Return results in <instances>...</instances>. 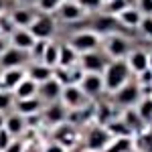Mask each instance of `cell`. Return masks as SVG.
<instances>
[{"instance_id":"6da1fadb","label":"cell","mask_w":152,"mask_h":152,"mask_svg":"<svg viewBox=\"0 0 152 152\" xmlns=\"http://www.w3.org/2000/svg\"><path fill=\"white\" fill-rule=\"evenodd\" d=\"M104 77V89L107 94H116L120 87H124L126 83L132 79V71H130L126 59H118V61H110L105 71L102 73Z\"/></svg>"},{"instance_id":"7a4b0ae2","label":"cell","mask_w":152,"mask_h":152,"mask_svg":"<svg viewBox=\"0 0 152 152\" xmlns=\"http://www.w3.org/2000/svg\"><path fill=\"white\" fill-rule=\"evenodd\" d=\"M112 142V136L110 132L104 128V126H91L87 130L85 138H83V144H85V150L87 152H104Z\"/></svg>"},{"instance_id":"3957f363","label":"cell","mask_w":152,"mask_h":152,"mask_svg":"<svg viewBox=\"0 0 152 152\" xmlns=\"http://www.w3.org/2000/svg\"><path fill=\"white\" fill-rule=\"evenodd\" d=\"M69 45L79 55H85V53H91V51H97L99 45H102V37L94 33V31H81V33H75V35L69 39Z\"/></svg>"},{"instance_id":"277c9868","label":"cell","mask_w":152,"mask_h":152,"mask_svg":"<svg viewBox=\"0 0 152 152\" xmlns=\"http://www.w3.org/2000/svg\"><path fill=\"white\" fill-rule=\"evenodd\" d=\"M104 51L112 61H118V59L128 57L130 53H132V47H130V41L124 35H107L105 37Z\"/></svg>"},{"instance_id":"5b68a950","label":"cell","mask_w":152,"mask_h":152,"mask_svg":"<svg viewBox=\"0 0 152 152\" xmlns=\"http://www.w3.org/2000/svg\"><path fill=\"white\" fill-rule=\"evenodd\" d=\"M114 95V99H116V104L120 105V107H136L138 105V102L142 99V94H140V85L136 81H132L130 79L124 87H120L116 94H112Z\"/></svg>"},{"instance_id":"8992f818","label":"cell","mask_w":152,"mask_h":152,"mask_svg":"<svg viewBox=\"0 0 152 152\" xmlns=\"http://www.w3.org/2000/svg\"><path fill=\"white\" fill-rule=\"evenodd\" d=\"M59 102L67 107V112L81 110V107H85L87 104H91V99L85 97V94L79 89V85H65L63 91H61V99H59Z\"/></svg>"},{"instance_id":"52a82bcc","label":"cell","mask_w":152,"mask_h":152,"mask_svg":"<svg viewBox=\"0 0 152 152\" xmlns=\"http://www.w3.org/2000/svg\"><path fill=\"white\" fill-rule=\"evenodd\" d=\"M31 61L28 53H24L20 49H14L8 45V49L0 55V71L4 69H24V65Z\"/></svg>"},{"instance_id":"ba28073f","label":"cell","mask_w":152,"mask_h":152,"mask_svg":"<svg viewBox=\"0 0 152 152\" xmlns=\"http://www.w3.org/2000/svg\"><path fill=\"white\" fill-rule=\"evenodd\" d=\"M107 57H104L99 51H91V53H85L79 57V69L83 73H95V75H102L107 67Z\"/></svg>"},{"instance_id":"9c48e42d","label":"cell","mask_w":152,"mask_h":152,"mask_svg":"<svg viewBox=\"0 0 152 152\" xmlns=\"http://www.w3.org/2000/svg\"><path fill=\"white\" fill-rule=\"evenodd\" d=\"M79 140V134H77V128L71 126V124H59L55 126V132H53V142H57L59 146H63L65 150H75V144Z\"/></svg>"},{"instance_id":"30bf717a","label":"cell","mask_w":152,"mask_h":152,"mask_svg":"<svg viewBox=\"0 0 152 152\" xmlns=\"http://www.w3.org/2000/svg\"><path fill=\"white\" fill-rule=\"evenodd\" d=\"M28 33L35 37L37 41H51V37L55 35V20L49 14L37 16L35 23L28 26Z\"/></svg>"},{"instance_id":"8fae6325","label":"cell","mask_w":152,"mask_h":152,"mask_svg":"<svg viewBox=\"0 0 152 152\" xmlns=\"http://www.w3.org/2000/svg\"><path fill=\"white\" fill-rule=\"evenodd\" d=\"M41 120L47 124V126H59V124H65L67 122V107L55 102V104H47L41 112Z\"/></svg>"},{"instance_id":"7c38bea8","label":"cell","mask_w":152,"mask_h":152,"mask_svg":"<svg viewBox=\"0 0 152 152\" xmlns=\"http://www.w3.org/2000/svg\"><path fill=\"white\" fill-rule=\"evenodd\" d=\"M79 89H81L85 97L94 99V97H99L104 94V77L102 75H95V73H85L83 75L81 83H79Z\"/></svg>"},{"instance_id":"4fadbf2b","label":"cell","mask_w":152,"mask_h":152,"mask_svg":"<svg viewBox=\"0 0 152 152\" xmlns=\"http://www.w3.org/2000/svg\"><path fill=\"white\" fill-rule=\"evenodd\" d=\"M124 26L120 24L116 16H110V14H104V16H97L94 20V33L97 35H122L120 31H122Z\"/></svg>"},{"instance_id":"5bb4252c","label":"cell","mask_w":152,"mask_h":152,"mask_svg":"<svg viewBox=\"0 0 152 152\" xmlns=\"http://www.w3.org/2000/svg\"><path fill=\"white\" fill-rule=\"evenodd\" d=\"M61 91H63V85L57 81V79H49V81L41 83L39 85V99L43 102V104H55L61 99Z\"/></svg>"},{"instance_id":"9a60e30c","label":"cell","mask_w":152,"mask_h":152,"mask_svg":"<svg viewBox=\"0 0 152 152\" xmlns=\"http://www.w3.org/2000/svg\"><path fill=\"white\" fill-rule=\"evenodd\" d=\"M43 107H45V104L39 97H31V99H16L12 112H16L23 118H31V116H39L43 112Z\"/></svg>"},{"instance_id":"2e32d148","label":"cell","mask_w":152,"mask_h":152,"mask_svg":"<svg viewBox=\"0 0 152 152\" xmlns=\"http://www.w3.org/2000/svg\"><path fill=\"white\" fill-rule=\"evenodd\" d=\"M59 10V16L65 20V23H79L85 18L87 12L83 10L81 6L75 2V0H69V2H61V6L57 8Z\"/></svg>"},{"instance_id":"e0dca14e","label":"cell","mask_w":152,"mask_h":152,"mask_svg":"<svg viewBox=\"0 0 152 152\" xmlns=\"http://www.w3.org/2000/svg\"><path fill=\"white\" fill-rule=\"evenodd\" d=\"M26 77V69H4L0 71V89L14 91L16 85Z\"/></svg>"},{"instance_id":"ac0fdd59","label":"cell","mask_w":152,"mask_h":152,"mask_svg":"<svg viewBox=\"0 0 152 152\" xmlns=\"http://www.w3.org/2000/svg\"><path fill=\"white\" fill-rule=\"evenodd\" d=\"M79 53L71 47L69 43H59V65L63 69H71V67H77L79 65Z\"/></svg>"},{"instance_id":"d6986e66","label":"cell","mask_w":152,"mask_h":152,"mask_svg":"<svg viewBox=\"0 0 152 152\" xmlns=\"http://www.w3.org/2000/svg\"><path fill=\"white\" fill-rule=\"evenodd\" d=\"M35 43H37V39L28 33V28H16V31L10 35V47L20 49V51H24V53H28Z\"/></svg>"},{"instance_id":"ffe728a7","label":"cell","mask_w":152,"mask_h":152,"mask_svg":"<svg viewBox=\"0 0 152 152\" xmlns=\"http://www.w3.org/2000/svg\"><path fill=\"white\" fill-rule=\"evenodd\" d=\"M26 77L33 79L37 85H41V83L53 79V69L47 67V65H43V63H31L28 69H26Z\"/></svg>"},{"instance_id":"44dd1931","label":"cell","mask_w":152,"mask_h":152,"mask_svg":"<svg viewBox=\"0 0 152 152\" xmlns=\"http://www.w3.org/2000/svg\"><path fill=\"white\" fill-rule=\"evenodd\" d=\"M8 14H10V20L16 28H28L37 18V14L31 10V8H14V10L8 12Z\"/></svg>"},{"instance_id":"7402d4cb","label":"cell","mask_w":152,"mask_h":152,"mask_svg":"<svg viewBox=\"0 0 152 152\" xmlns=\"http://www.w3.org/2000/svg\"><path fill=\"white\" fill-rule=\"evenodd\" d=\"M130 130H132V134L136 136L138 132L146 128V124L142 122V118L138 116V112H136V107H126V110H122V118H120Z\"/></svg>"},{"instance_id":"603a6c76","label":"cell","mask_w":152,"mask_h":152,"mask_svg":"<svg viewBox=\"0 0 152 152\" xmlns=\"http://www.w3.org/2000/svg\"><path fill=\"white\" fill-rule=\"evenodd\" d=\"M126 63H128V67L132 73H142V71L150 69L148 67V53L146 51H132L128 57H126Z\"/></svg>"},{"instance_id":"cb8c5ba5","label":"cell","mask_w":152,"mask_h":152,"mask_svg":"<svg viewBox=\"0 0 152 152\" xmlns=\"http://www.w3.org/2000/svg\"><path fill=\"white\" fill-rule=\"evenodd\" d=\"M118 20H120V24L122 26H128V28H136V26H140L142 23V12L136 8V6H128V8H124V10L120 12L116 16Z\"/></svg>"},{"instance_id":"d4e9b609","label":"cell","mask_w":152,"mask_h":152,"mask_svg":"<svg viewBox=\"0 0 152 152\" xmlns=\"http://www.w3.org/2000/svg\"><path fill=\"white\" fill-rule=\"evenodd\" d=\"M4 130L10 134L12 138H16V136H20L24 130H26V120H24L23 116H18L16 112H10V114H6Z\"/></svg>"},{"instance_id":"484cf974","label":"cell","mask_w":152,"mask_h":152,"mask_svg":"<svg viewBox=\"0 0 152 152\" xmlns=\"http://www.w3.org/2000/svg\"><path fill=\"white\" fill-rule=\"evenodd\" d=\"M14 94V99H31V97H39V85H37L33 79L24 77L23 81L16 85V89L12 91Z\"/></svg>"},{"instance_id":"4316f807","label":"cell","mask_w":152,"mask_h":152,"mask_svg":"<svg viewBox=\"0 0 152 152\" xmlns=\"http://www.w3.org/2000/svg\"><path fill=\"white\" fill-rule=\"evenodd\" d=\"M134 150L136 152H152V126H146L142 132L136 134Z\"/></svg>"},{"instance_id":"83f0119b","label":"cell","mask_w":152,"mask_h":152,"mask_svg":"<svg viewBox=\"0 0 152 152\" xmlns=\"http://www.w3.org/2000/svg\"><path fill=\"white\" fill-rule=\"evenodd\" d=\"M104 128L110 132V136H112V138H134L132 130H130L122 120H112V122H107V124H105Z\"/></svg>"},{"instance_id":"f1b7e54d","label":"cell","mask_w":152,"mask_h":152,"mask_svg":"<svg viewBox=\"0 0 152 152\" xmlns=\"http://www.w3.org/2000/svg\"><path fill=\"white\" fill-rule=\"evenodd\" d=\"M41 63L47 65V67H51V69H55V67L59 65V45L57 43L49 41V45H47V49H45V55H43V59H41Z\"/></svg>"},{"instance_id":"f546056e","label":"cell","mask_w":152,"mask_h":152,"mask_svg":"<svg viewBox=\"0 0 152 152\" xmlns=\"http://www.w3.org/2000/svg\"><path fill=\"white\" fill-rule=\"evenodd\" d=\"M104 152H134V138H112Z\"/></svg>"},{"instance_id":"4dcf8cb0","label":"cell","mask_w":152,"mask_h":152,"mask_svg":"<svg viewBox=\"0 0 152 152\" xmlns=\"http://www.w3.org/2000/svg\"><path fill=\"white\" fill-rule=\"evenodd\" d=\"M136 112H138V116L142 118V122L146 126L152 124V97H142L136 105Z\"/></svg>"},{"instance_id":"1f68e13d","label":"cell","mask_w":152,"mask_h":152,"mask_svg":"<svg viewBox=\"0 0 152 152\" xmlns=\"http://www.w3.org/2000/svg\"><path fill=\"white\" fill-rule=\"evenodd\" d=\"M14 94L6 91V89H0V114H10V110H14Z\"/></svg>"},{"instance_id":"d6a6232c","label":"cell","mask_w":152,"mask_h":152,"mask_svg":"<svg viewBox=\"0 0 152 152\" xmlns=\"http://www.w3.org/2000/svg\"><path fill=\"white\" fill-rule=\"evenodd\" d=\"M104 6H105V10H107L110 16H118L124 8L130 6V0H110V2H105Z\"/></svg>"},{"instance_id":"836d02e7","label":"cell","mask_w":152,"mask_h":152,"mask_svg":"<svg viewBox=\"0 0 152 152\" xmlns=\"http://www.w3.org/2000/svg\"><path fill=\"white\" fill-rule=\"evenodd\" d=\"M79 6H81L85 12H89V10H99L102 6H104V0H75Z\"/></svg>"},{"instance_id":"e575fe53","label":"cell","mask_w":152,"mask_h":152,"mask_svg":"<svg viewBox=\"0 0 152 152\" xmlns=\"http://www.w3.org/2000/svg\"><path fill=\"white\" fill-rule=\"evenodd\" d=\"M37 6L43 12H53L61 6V0H37Z\"/></svg>"},{"instance_id":"d590c367","label":"cell","mask_w":152,"mask_h":152,"mask_svg":"<svg viewBox=\"0 0 152 152\" xmlns=\"http://www.w3.org/2000/svg\"><path fill=\"white\" fill-rule=\"evenodd\" d=\"M140 33L144 37H148V39H152V16H144L140 23Z\"/></svg>"},{"instance_id":"8d00e7d4","label":"cell","mask_w":152,"mask_h":152,"mask_svg":"<svg viewBox=\"0 0 152 152\" xmlns=\"http://www.w3.org/2000/svg\"><path fill=\"white\" fill-rule=\"evenodd\" d=\"M138 10L142 16H152V0H138Z\"/></svg>"},{"instance_id":"74e56055","label":"cell","mask_w":152,"mask_h":152,"mask_svg":"<svg viewBox=\"0 0 152 152\" xmlns=\"http://www.w3.org/2000/svg\"><path fill=\"white\" fill-rule=\"evenodd\" d=\"M2 152H24V142H23V140H16V138H14V140H12Z\"/></svg>"},{"instance_id":"f35d334b","label":"cell","mask_w":152,"mask_h":152,"mask_svg":"<svg viewBox=\"0 0 152 152\" xmlns=\"http://www.w3.org/2000/svg\"><path fill=\"white\" fill-rule=\"evenodd\" d=\"M12 140H14V138H12V136H10V134H8L4 128L0 130V152L4 150V148H6V146H8Z\"/></svg>"},{"instance_id":"ab89813d","label":"cell","mask_w":152,"mask_h":152,"mask_svg":"<svg viewBox=\"0 0 152 152\" xmlns=\"http://www.w3.org/2000/svg\"><path fill=\"white\" fill-rule=\"evenodd\" d=\"M41 152H65V148H63V146H59L57 142H49Z\"/></svg>"},{"instance_id":"60d3db41","label":"cell","mask_w":152,"mask_h":152,"mask_svg":"<svg viewBox=\"0 0 152 152\" xmlns=\"http://www.w3.org/2000/svg\"><path fill=\"white\" fill-rule=\"evenodd\" d=\"M6 49H8V43H6V39H4V37H0V55H2Z\"/></svg>"},{"instance_id":"b9f144b4","label":"cell","mask_w":152,"mask_h":152,"mask_svg":"<svg viewBox=\"0 0 152 152\" xmlns=\"http://www.w3.org/2000/svg\"><path fill=\"white\" fill-rule=\"evenodd\" d=\"M4 122H6V114H0V130L4 128Z\"/></svg>"},{"instance_id":"7bdbcfd3","label":"cell","mask_w":152,"mask_h":152,"mask_svg":"<svg viewBox=\"0 0 152 152\" xmlns=\"http://www.w3.org/2000/svg\"><path fill=\"white\" fill-rule=\"evenodd\" d=\"M148 67L152 69V53H148Z\"/></svg>"},{"instance_id":"ee69618b","label":"cell","mask_w":152,"mask_h":152,"mask_svg":"<svg viewBox=\"0 0 152 152\" xmlns=\"http://www.w3.org/2000/svg\"><path fill=\"white\" fill-rule=\"evenodd\" d=\"M20 2H33V0H20Z\"/></svg>"},{"instance_id":"f6af8a7d","label":"cell","mask_w":152,"mask_h":152,"mask_svg":"<svg viewBox=\"0 0 152 152\" xmlns=\"http://www.w3.org/2000/svg\"><path fill=\"white\" fill-rule=\"evenodd\" d=\"M65 152H77V150H65Z\"/></svg>"},{"instance_id":"bcb514c9","label":"cell","mask_w":152,"mask_h":152,"mask_svg":"<svg viewBox=\"0 0 152 152\" xmlns=\"http://www.w3.org/2000/svg\"><path fill=\"white\" fill-rule=\"evenodd\" d=\"M61 2H69V0H61Z\"/></svg>"},{"instance_id":"7dc6e473","label":"cell","mask_w":152,"mask_h":152,"mask_svg":"<svg viewBox=\"0 0 152 152\" xmlns=\"http://www.w3.org/2000/svg\"><path fill=\"white\" fill-rule=\"evenodd\" d=\"M105 2H110V0H104V4H105Z\"/></svg>"},{"instance_id":"c3c4849f","label":"cell","mask_w":152,"mask_h":152,"mask_svg":"<svg viewBox=\"0 0 152 152\" xmlns=\"http://www.w3.org/2000/svg\"><path fill=\"white\" fill-rule=\"evenodd\" d=\"M150 97H152V95H150Z\"/></svg>"}]
</instances>
